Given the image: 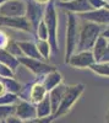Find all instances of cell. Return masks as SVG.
Masks as SVG:
<instances>
[{
  "label": "cell",
  "instance_id": "1",
  "mask_svg": "<svg viewBox=\"0 0 109 123\" xmlns=\"http://www.w3.org/2000/svg\"><path fill=\"white\" fill-rule=\"evenodd\" d=\"M103 28L101 25H97L90 21H83L80 26V36H78L77 52L92 50L97 39L101 37Z\"/></svg>",
  "mask_w": 109,
  "mask_h": 123
},
{
  "label": "cell",
  "instance_id": "2",
  "mask_svg": "<svg viewBox=\"0 0 109 123\" xmlns=\"http://www.w3.org/2000/svg\"><path fill=\"white\" fill-rule=\"evenodd\" d=\"M80 27H78L77 15L67 12V27H66V49H65V63H67L77 49Z\"/></svg>",
  "mask_w": 109,
  "mask_h": 123
},
{
  "label": "cell",
  "instance_id": "3",
  "mask_svg": "<svg viewBox=\"0 0 109 123\" xmlns=\"http://www.w3.org/2000/svg\"><path fill=\"white\" fill-rule=\"evenodd\" d=\"M43 21L47 25L48 32H49V39L48 42L52 47V52L56 53L58 52V16H56V10H55V3L50 1L45 6L44 11V17Z\"/></svg>",
  "mask_w": 109,
  "mask_h": 123
},
{
  "label": "cell",
  "instance_id": "4",
  "mask_svg": "<svg viewBox=\"0 0 109 123\" xmlns=\"http://www.w3.org/2000/svg\"><path fill=\"white\" fill-rule=\"evenodd\" d=\"M83 90H85L83 84H76V85L67 86L65 94H64V97L61 100V104L53 117L56 118V117H60V116H64L65 113H67L70 111V108L74 106V104L77 101V98L81 96Z\"/></svg>",
  "mask_w": 109,
  "mask_h": 123
},
{
  "label": "cell",
  "instance_id": "5",
  "mask_svg": "<svg viewBox=\"0 0 109 123\" xmlns=\"http://www.w3.org/2000/svg\"><path fill=\"white\" fill-rule=\"evenodd\" d=\"M27 14V3L23 0H7L0 6V16L23 17Z\"/></svg>",
  "mask_w": 109,
  "mask_h": 123
},
{
  "label": "cell",
  "instance_id": "6",
  "mask_svg": "<svg viewBox=\"0 0 109 123\" xmlns=\"http://www.w3.org/2000/svg\"><path fill=\"white\" fill-rule=\"evenodd\" d=\"M18 60L22 65H25L27 70H29L34 75H47L49 73H52V71L56 70L55 67L45 64L42 60H38V59L28 58V57H20Z\"/></svg>",
  "mask_w": 109,
  "mask_h": 123
},
{
  "label": "cell",
  "instance_id": "7",
  "mask_svg": "<svg viewBox=\"0 0 109 123\" xmlns=\"http://www.w3.org/2000/svg\"><path fill=\"white\" fill-rule=\"evenodd\" d=\"M56 6L60 7L65 11L70 12V14H85V12H90L93 11V7L91 6L88 0H74V1H69V3H60L58 1Z\"/></svg>",
  "mask_w": 109,
  "mask_h": 123
},
{
  "label": "cell",
  "instance_id": "8",
  "mask_svg": "<svg viewBox=\"0 0 109 123\" xmlns=\"http://www.w3.org/2000/svg\"><path fill=\"white\" fill-rule=\"evenodd\" d=\"M45 6L37 4L34 0H29V1L27 3V14L26 15H27V18L29 20V22H31L34 31H37L38 25L41 24V21L44 17Z\"/></svg>",
  "mask_w": 109,
  "mask_h": 123
},
{
  "label": "cell",
  "instance_id": "9",
  "mask_svg": "<svg viewBox=\"0 0 109 123\" xmlns=\"http://www.w3.org/2000/svg\"><path fill=\"white\" fill-rule=\"evenodd\" d=\"M69 65L74 68H91L93 64H96V59L92 50H83V52L75 53L67 62Z\"/></svg>",
  "mask_w": 109,
  "mask_h": 123
},
{
  "label": "cell",
  "instance_id": "10",
  "mask_svg": "<svg viewBox=\"0 0 109 123\" xmlns=\"http://www.w3.org/2000/svg\"><path fill=\"white\" fill-rule=\"evenodd\" d=\"M15 116L18 117L23 122L29 121V119H34V118H37V108L31 102L25 101V100H20L16 104Z\"/></svg>",
  "mask_w": 109,
  "mask_h": 123
},
{
  "label": "cell",
  "instance_id": "11",
  "mask_svg": "<svg viewBox=\"0 0 109 123\" xmlns=\"http://www.w3.org/2000/svg\"><path fill=\"white\" fill-rule=\"evenodd\" d=\"M80 18H82L83 21H90L97 25H108L109 26V10L107 7L93 10L90 12H85L77 15Z\"/></svg>",
  "mask_w": 109,
  "mask_h": 123
},
{
  "label": "cell",
  "instance_id": "12",
  "mask_svg": "<svg viewBox=\"0 0 109 123\" xmlns=\"http://www.w3.org/2000/svg\"><path fill=\"white\" fill-rule=\"evenodd\" d=\"M0 26H7V27H12L17 30H22L26 32H31L33 30L29 20L23 16V17H5V16H0Z\"/></svg>",
  "mask_w": 109,
  "mask_h": 123
},
{
  "label": "cell",
  "instance_id": "13",
  "mask_svg": "<svg viewBox=\"0 0 109 123\" xmlns=\"http://www.w3.org/2000/svg\"><path fill=\"white\" fill-rule=\"evenodd\" d=\"M48 95V91L45 90L44 85L42 83H34L31 87H29V96H28V101L31 104H36L38 105L42 100L45 98V96Z\"/></svg>",
  "mask_w": 109,
  "mask_h": 123
},
{
  "label": "cell",
  "instance_id": "14",
  "mask_svg": "<svg viewBox=\"0 0 109 123\" xmlns=\"http://www.w3.org/2000/svg\"><path fill=\"white\" fill-rule=\"evenodd\" d=\"M67 86L64 84H60L59 86H56L55 89H53L49 92V98H50V104H52V111H53V116L55 115V112L58 111L59 106L61 104V100L64 97V94L66 91Z\"/></svg>",
  "mask_w": 109,
  "mask_h": 123
},
{
  "label": "cell",
  "instance_id": "15",
  "mask_svg": "<svg viewBox=\"0 0 109 123\" xmlns=\"http://www.w3.org/2000/svg\"><path fill=\"white\" fill-rule=\"evenodd\" d=\"M18 47L21 48L22 53L28 57V58H33V59H38V60H42V55L39 53V50L37 48V44L29 42V41H18L17 42Z\"/></svg>",
  "mask_w": 109,
  "mask_h": 123
},
{
  "label": "cell",
  "instance_id": "16",
  "mask_svg": "<svg viewBox=\"0 0 109 123\" xmlns=\"http://www.w3.org/2000/svg\"><path fill=\"white\" fill-rule=\"evenodd\" d=\"M61 81H63L61 74L59 73L58 70H54V71H52V73L44 75V79H43V81H42V84L44 85V87H45V90H47L48 92H50L53 89H55L56 86H59L60 84H63Z\"/></svg>",
  "mask_w": 109,
  "mask_h": 123
},
{
  "label": "cell",
  "instance_id": "17",
  "mask_svg": "<svg viewBox=\"0 0 109 123\" xmlns=\"http://www.w3.org/2000/svg\"><path fill=\"white\" fill-rule=\"evenodd\" d=\"M0 63L9 67L12 71H15L16 69H18V65L21 64L17 57L10 54L6 49H0Z\"/></svg>",
  "mask_w": 109,
  "mask_h": 123
},
{
  "label": "cell",
  "instance_id": "18",
  "mask_svg": "<svg viewBox=\"0 0 109 123\" xmlns=\"http://www.w3.org/2000/svg\"><path fill=\"white\" fill-rule=\"evenodd\" d=\"M109 46V41L105 39L104 37H99L97 39V42L94 43L93 48H92V52H93V55H94V59H96V63H99L101 58L103 57V54L105 53V50Z\"/></svg>",
  "mask_w": 109,
  "mask_h": 123
},
{
  "label": "cell",
  "instance_id": "19",
  "mask_svg": "<svg viewBox=\"0 0 109 123\" xmlns=\"http://www.w3.org/2000/svg\"><path fill=\"white\" fill-rule=\"evenodd\" d=\"M37 108V117L38 118H44V117H49L53 116V111H52V104H50V98L49 95L45 96L44 100H42L39 104L36 106Z\"/></svg>",
  "mask_w": 109,
  "mask_h": 123
},
{
  "label": "cell",
  "instance_id": "20",
  "mask_svg": "<svg viewBox=\"0 0 109 123\" xmlns=\"http://www.w3.org/2000/svg\"><path fill=\"white\" fill-rule=\"evenodd\" d=\"M0 80L3 81V84H4V86L9 94H14L17 96L20 95V92L22 90V85L17 80H15L14 78H1Z\"/></svg>",
  "mask_w": 109,
  "mask_h": 123
},
{
  "label": "cell",
  "instance_id": "21",
  "mask_svg": "<svg viewBox=\"0 0 109 123\" xmlns=\"http://www.w3.org/2000/svg\"><path fill=\"white\" fill-rule=\"evenodd\" d=\"M16 105H0V121H5L9 117L15 116Z\"/></svg>",
  "mask_w": 109,
  "mask_h": 123
},
{
  "label": "cell",
  "instance_id": "22",
  "mask_svg": "<svg viewBox=\"0 0 109 123\" xmlns=\"http://www.w3.org/2000/svg\"><path fill=\"white\" fill-rule=\"evenodd\" d=\"M37 48L39 50V53H41L42 58L43 59H48L49 55H50V52H52V47L50 44H49L48 41H42V39H39L37 41Z\"/></svg>",
  "mask_w": 109,
  "mask_h": 123
},
{
  "label": "cell",
  "instance_id": "23",
  "mask_svg": "<svg viewBox=\"0 0 109 123\" xmlns=\"http://www.w3.org/2000/svg\"><path fill=\"white\" fill-rule=\"evenodd\" d=\"M92 71L102 76H109V63H96L91 67Z\"/></svg>",
  "mask_w": 109,
  "mask_h": 123
},
{
  "label": "cell",
  "instance_id": "24",
  "mask_svg": "<svg viewBox=\"0 0 109 123\" xmlns=\"http://www.w3.org/2000/svg\"><path fill=\"white\" fill-rule=\"evenodd\" d=\"M4 49H6L10 54H12V55L17 57V58H20V57H23V53H22L21 48L18 47L17 42H15V41H9L7 46H6Z\"/></svg>",
  "mask_w": 109,
  "mask_h": 123
},
{
  "label": "cell",
  "instance_id": "25",
  "mask_svg": "<svg viewBox=\"0 0 109 123\" xmlns=\"http://www.w3.org/2000/svg\"><path fill=\"white\" fill-rule=\"evenodd\" d=\"M18 101L20 100H18L17 95L9 94V92H6L3 96H0V105H14V104H17Z\"/></svg>",
  "mask_w": 109,
  "mask_h": 123
},
{
  "label": "cell",
  "instance_id": "26",
  "mask_svg": "<svg viewBox=\"0 0 109 123\" xmlns=\"http://www.w3.org/2000/svg\"><path fill=\"white\" fill-rule=\"evenodd\" d=\"M37 36L39 37V39H42V41H48L49 39V32H48V28H47V25H45V22L43 21H41V24L38 25V27H37Z\"/></svg>",
  "mask_w": 109,
  "mask_h": 123
},
{
  "label": "cell",
  "instance_id": "27",
  "mask_svg": "<svg viewBox=\"0 0 109 123\" xmlns=\"http://www.w3.org/2000/svg\"><path fill=\"white\" fill-rule=\"evenodd\" d=\"M0 76L1 78H14V71L9 67L0 63Z\"/></svg>",
  "mask_w": 109,
  "mask_h": 123
},
{
  "label": "cell",
  "instance_id": "28",
  "mask_svg": "<svg viewBox=\"0 0 109 123\" xmlns=\"http://www.w3.org/2000/svg\"><path fill=\"white\" fill-rule=\"evenodd\" d=\"M54 119L53 116H49V117H44V118H34V119H29V121H26L23 123H52Z\"/></svg>",
  "mask_w": 109,
  "mask_h": 123
},
{
  "label": "cell",
  "instance_id": "29",
  "mask_svg": "<svg viewBox=\"0 0 109 123\" xmlns=\"http://www.w3.org/2000/svg\"><path fill=\"white\" fill-rule=\"evenodd\" d=\"M91 4V6L94 9V10H98V9H103L107 6V1L105 0H88Z\"/></svg>",
  "mask_w": 109,
  "mask_h": 123
},
{
  "label": "cell",
  "instance_id": "30",
  "mask_svg": "<svg viewBox=\"0 0 109 123\" xmlns=\"http://www.w3.org/2000/svg\"><path fill=\"white\" fill-rule=\"evenodd\" d=\"M5 123H23V121H21L16 116H11V117H9L7 119H5Z\"/></svg>",
  "mask_w": 109,
  "mask_h": 123
},
{
  "label": "cell",
  "instance_id": "31",
  "mask_svg": "<svg viewBox=\"0 0 109 123\" xmlns=\"http://www.w3.org/2000/svg\"><path fill=\"white\" fill-rule=\"evenodd\" d=\"M99 63H109V46H108V48L105 50V53L103 54V57L101 58Z\"/></svg>",
  "mask_w": 109,
  "mask_h": 123
},
{
  "label": "cell",
  "instance_id": "32",
  "mask_svg": "<svg viewBox=\"0 0 109 123\" xmlns=\"http://www.w3.org/2000/svg\"><path fill=\"white\" fill-rule=\"evenodd\" d=\"M101 36H102V37H104L105 39H108V41H109V26L102 31V35H101Z\"/></svg>",
  "mask_w": 109,
  "mask_h": 123
},
{
  "label": "cell",
  "instance_id": "33",
  "mask_svg": "<svg viewBox=\"0 0 109 123\" xmlns=\"http://www.w3.org/2000/svg\"><path fill=\"white\" fill-rule=\"evenodd\" d=\"M34 1L37 3V4H39V5H48L50 1H53V0H34Z\"/></svg>",
  "mask_w": 109,
  "mask_h": 123
},
{
  "label": "cell",
  "instance_id": "34",
  "mask_svg": "<svg viewBox=\"0 0 109 123\" xmlns=\"http://www.w3.org/2000/svg\"><path fill=\"white\" fill-rule=\"evenodd\" d=\"M6 94V89H5V86H4V84H3V81L0 80V96H3V95H5Z\"/></svg>",
  "mask_w": 109,
  "mask_h": 123
},
{
  "label": "cell",
  "instance_id": "35",
  "mask_svg": "<svg viewBox=\"0 0 109 123\" xmlns=\"http://www.w3.org/2000/svg\"><path fill=\"white\" fill-rule=\"evenodd\" d=\"M105 121H107V123H109V110H108V112H107V116H105Z\"/></svg>",
  "mask_w": 109,
  "mask_h": 123
},
{
  "label": "cell",
  "instance_id": "36",
  "mask_svg": "<svg viewBox=\"0 0 109 123\" xmlns=\"http://www.w3.org/2000/svg\"><path fill=\"white\" fill-rule=\"evenodd\" d=\"M60 3H69V1H74V0H59Z\"/></svg>",
  "mask_w": 109,
  "mask_h": 123
},
{
  "label": "cell",
  "instance_id": "37",
  "mask_svg": "<svg viewBox=\"0 0 109 123\" xmlns=\"http://www.w3.org/2000/svg\"><path fill=\"white\" fill-rule=\"evenodd\" d=\"M6 1H7V0H0V6H1L4 3H6Z\"/></svg>",
  "mask_w": 109,
  "mask_h": 123
},
{
  "label": "cell",
  "instance_id": "38",
  "mask_svg": "<svg viewBox=\"0 0 109 123\" xmlns=\"http://www.w3.org/2000/svg\"><path fill=\"white\" fill-rule=\"evenodd\" d=\"M105 7H107V9L109 10V4H107V6H105Z\"/></svg>",
  "mask_w": 109,
  "mask_h": 123
},
{
  "label": "cell",
  "instance_id": "39",
  "mask_svg": "<svg viewBox=\"0 0 109 123\" xmlns=\"http://www.w3.org/2000/svg\"><path fill=\"white\" fill-rule=\"evenodd\" d=\"M1 123H5V121H1Z\"/></svg>",
  "mask_w": 109,
  "mask_h": 123
},
{
  "label": "cell",
  "instance_id": "40",
  "mask_svg": "<svg viewBox=\"0 0 109 123\" xmlns=\"http://www.w3.org/2000/svg\"><path fill=\"white\" fill-rule=\"evenodd\" d=\"M105 1H107V0H105Z\"/></svg>",
  "mask_w": 109,
  "mask_h": 123
}]
</instances>
